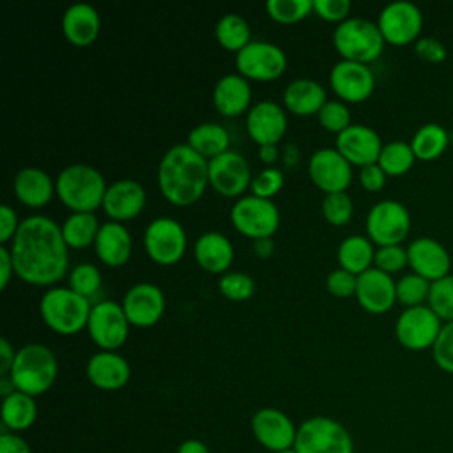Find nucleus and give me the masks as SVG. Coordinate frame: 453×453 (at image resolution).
<instances>
[{"instance_id": "nucleus-1", "label": "nucleus", "mask_w": 453, "mask_h": 453, "mask_svg": "<svg viewBox=\"0 0 453 453\" xmlns=\"http://www.w3.org/2000/svg\"><path fill=\"white\" fill-rule=\"evenodd\" d=\"M9 250L14 274L28 285L53 287L67 273L69 246L60 225L46 214L23 218Z\"/></svg>"}, {"instance_id": "nucleus-2", "label": "nucleus", "mask_w": 453, "mask_h": 453, "mask_svg": "<svg viewBox=\"0 0 453 453\" xmlns=\"http://www.w3.org/2000/svg\"><path fill=\"white\" fill-rule=\"evenodd\" d=\"M157 186L173 205L186 207L198 202L209 186V159L186 142L173 143L159 159Z\"/></svg>"}, {"instance_id": "nucleus-3", "label": "nucleus", "mask_w": 453, "mask_h": 453, "mask_svg": "<svg viewBox=\"0 0 453 453\" xmlns=\"http://www.w3.org/2000/svg\"><path fill=\"white\" fill-rule=\"evenodd\" d=\"M106 188L103 173L87 163L64 166L55 180L57 196L73 212H94L103 207Z\"/></svg>"}, {"instance_id": "nucleus-4", "label": "nucleus", "mask_w": 453, "mask_h": 453, "mask_svg": "<svg viewBox=\"0 0 453 453\" xmlns=\"http://www.w3.org/2000/svg\"><path fill=\"white\" fill-rule=\"evenodd\" d=\"M7 375L18 391L35 398L55 384L58 361L50 347L37 342L25 343L16 350L14 363Z\"/></svg>"}, {"instance_id": "nucleus-5", "label": "nucleus", "mask_w": 453, "mask_h": 453, "mask_svg": "<svg viewBox=\"0 0 453 453\" xmlns=\"http://www.w3.org/2000/svg\"><path fill=\"white\" fill-rule=\"evenodd\" d=\"M90 310V299L80 296L69 285L50 287L39 301L41 319L58 334H76L87 327Z\"/></svg>"}, {"instance_id": "nucleus-6", "label": "nucleus", "mask_w": 453, "mask_h": 453, "mask_svg": "<svg viewBox=\"0 0 453 453\" xmlns=\"http://www.w3.org/2000/svg\"><path fill=\"white\" fill-rule=\"evenodd\" d=\"M384 44L379 25L361 16H349L333 30V46L345 60L370 64L380 57Z\"/></svg>"}, {"instance_id": "nucleus-7", "label": "nucleus", "mask_w": 453, "mask_h": 453, "mask_svg": "<svg viewBox=\"0 0 453 453\" xmlns=\"http://www.w3.org/2000/svg\"><path fill=\"white\" fill-rule=\"evenodd\" d=\"M297 453H354L350 432L334 418L311 416L297 426Z\"/></svg>"}, {"instance_id": "nucleus-8", "label": "nucleus", "mask_w": 453, "mask_h": 453, "mask_svg": "<svg viewBox=\"0 0 453 453\" xmlns=\"http://www.w3.org/2000/svg\"><path fill=\"white\" fill-rule=\"evenodd\" d=\"M230 221L239 234L253 241L273 237L280 226V209L271 198L242 195L230 207Z\"/></svg>"}, {"instance_id": "nucleus-9", "label": "nucleus", "mask_w": 453, "mask_h": 453, "mask_svg": "<svg viewBox=\"0 0 453 453\" xmlns=\"http://www.w3.org/2000/svg\"><path fill=\"white\" fill-rule=\"evenodd\" d=\"M188 237L180 221L172 216H157L143 232V248L149 258L159 265L179 262L186 251Z\"/></svg>"}, {"instance_id": "nucleus-10", "label": "nucleus", "mask_w": 453, "mask_h": 453, "mask_svg": "<svg viewBox=\"0 0 453 453\" xmlns=\"http://www.w3.org/2000/svg\"><path fill=\"white\" fill-rule=\"evenodd\" d=\"M365 228L377 246L402 244L411 230V212L398 200H379L370 207Z\"/></svg>"}, {"instance_id": "nucleus-11", "label": "nucleus", "mask_w": 453, "mask_h": 453, "mask_svg": "<svg viewBox=\"0 0 453 453\" xmlns=\"http://www.w3.org/2000/svg\"><path fill=\"white\" fill-rule=\"evenodd\" d=\"M129 320L122 304L111 299H101L92 304L87 331L99 350H117L129 334Z\"/></svg>"}, {"instance_id": "nucleus-12", "label": "nucleus", "mask_w": 453, "mask_h": 453, "mask_svg": "<svg viewBox=\"0 0 453 453\" xmlns=\"http://www.w3.org/2000/svg\"><path fill=\"white\" fill-rule=\"evenodd\" d=\"M287 67V55L276 42L251 39L235 53V69L244 78L267 81L276 80Z\"/></svg>"}, {"instance_id": "nucleus-13", "label": "nucleus", "mask_w": 453, "mask_h": 453, "mask_svg": "<svg viewBox=\"0 0 453 453\" xmlns=\"http://www.w3.org/2000/svg\"><path fill=\"white\" fill-rule=\"evenodd\" d=\"M441 329L442 320L428 304L405 308L395 322L396 340L409 350H425L434 347Z\"/></svg>"}, {"instance_id": "nucleus-14", "label": "nucleus", "mask_w": 453, "mask_h": 453, "mask_svg": "<svg viewBox=\"0 0 453 453\" xmlns=\"http://www.w3.org/2000/svg\"><path fill=\"white\" fill-rule=\"evenodd\" d=\"M377 25L386 42L405 46L418 41L423 28V14L416 4L409 0H395L382 7Z\"/></svg>"}, {"instance_id": "nucleus-15", "label": "nucleus", "mask_w": 453, "mask_h": 453, "mask_svg": "<svg viewBox=\"0 0 453 453\" xmlns=\"http://www.w3.org/2000/svg\"><path fill=\"white\" fill-rule=\"evenodd\" d=\"M251 434L257 442L271 453L292 449L297 426L288 414L276 407H262L251 416Z\"/></svg>"}, {"instance_id": "nucleus-16", "label": "nucleus", "mask_w": 453, "mask_h": 453, "mask_svg": "<svg viewBox=\"0 0 453 453\" xmlns=\"http://www.w3.org/2000/svg\"><path fill=\"white\" fill-rule=\"evenodd\" d=\"M248 159L237 150H225L209 159V184L223 196H242L251 184Z\"/></svg>"}, {"instance_id": "nucleus-17", "label": "nucleus", "mask_w": 453, "mask_h": 453, "mask_svg": "<svg viewBox=\"0 0 453 453\" xmlns=\"http://www.w3.org/2000/svg\"><path fill=\"white\" fill-rule=\"evenodd\" d=\"M308 175L324 193L345 191L352 180V165L336 147H320L308 159Z\"/></svg>"}, {"instance_id": "nucleus-18", "label": "nucleus", "mask_w": 453, "mask_h": 453, "mask_svg": "<svg viewBox=\"0 0 453 453\" xmlns=\"http://www.w3.org/2000/svg\"><path fill=\"white\" fill-rule=\"evenodd\" d=\"M329 83L343 103H361L375 88V76L368 64L340 58L329 71Z\"/></svg>"}, {"instance_id": "nucleus-19", "label": "nucleus", "mask_w": 453, "mask_h": 453, "mask_svg": "<svg viewBox=\"0 0 453 453\" xmlns=\"http://www.w3.org/2000/svg\"><path fill=\"white\" fill-rule=\"evenodd\" d=\"M120 304L131 326L150 327L163 317L165 294L156 283L138 281L126 290Z\"/></svg>"}, {"instance_id": "nucleus-20", "label": "nucleus", "mask_w": 453, "mask_h": 453, "mask_svg": "<svg viewBox=\"0 0 453 453\" xmlns=\"http://www.w3.org/2000/svg\"><path fill=\"white\" fill-rule=\"evenodd\" d=\"M382 145L384 143L373 127L366 124H350L347 129L336 134L334 147L350 165L361 168L365 165L377 163Z\"/></svg>"}, {"instance_id": "nucleus-21", "label": "nucleus", "mask_w": 453, "mask_h": 453, "mask_svg": "<svg viewBox=\"0 0 453 453\" xmlns=\"http://www.w3.org/2000/svg\"><path fill=\"white\" fill-rule=\"evenodd\" d=\"M246 129L258 145L278 143L287 131V113L280 103L260 99L246 113Z\"/></svg>"}, {"instance_id": "nucleus-22", "label": "nucleus", "mask_w": 453, "mask_h": 453, "mask_svg": "<svg viewBox=\"0 0 453 453\" xmlns=\"http://www.w3.org/2000/svg\"><path fill=\"white\" fill-rule=\"evenodd\" d=\"M356 299L368 313H386L396 301V281L391 274L372 265L357 274Z\"/></svg>"}, {"instance_id": "nucleus-23", "label": "nucleus", "mask_w": 453, "mask_h": 453, "mask_svg": "<svg viewBox=\"0 0 453 453\" xmlns=\"http://www.w3.org/2000/svg\"><path fill=\"white\" fill-rule=\"evenodd\" d=\"M407 258L412 273L428 281H437L449 274L451 257L448 250L432 237H418L407 246Z\"/></svg>"}, {"instance_id": "nucleus-24", "label": "nucleus", "mask_w": 453, "mask_h": 453, "mask_svg": "<svg viewBox=\"0 0 453 453\" xmlns=\"http://www.w3.org/2000/svg\"><path fill=\"white\" fill-rule=\"evenodd\" d=\"M145 188L134 179H119L108 184L103 209L113 221H126L136 218L145 207Z\"/></svg>"}, {"instance_id": "nucleus-25", "label": "nucleus", "mask_w": 453, "mask_h": 453, "mask_svg": "<svg viewBox=\"0 0 453 453\" xmlns=\"http://www.w3.org/2000/svg\"><path fill=\"white\" fill-rule=\"evenodd\" d=\"M85 373L94 388L117 391L129 382L131 366L117 350H97L88 357Z\"/></svg>"}, {"instance_id": "nucleus-26", "label": "nucleus", "mask_w": 453, "mask_h": 453, "mask_svg": "<svg viewBox=\"0 0 453 453\" xmlns=\"http://www.w3.org/2000/svg\"><path fill=\"white\" fill-rule=\"evenodd\" d=\"M101 30V16L92 4L74 2L62 14V32L73 46L92 44Z\"/></svg>"}, {"instance_id": "nucleus-27", "label": "nucleus", "mask_w": 453, "mask_h": 453, "mask_svg": "<svg viewBox=\"0 0 453 453\" xmlns=\"http://www.w3.org/2000/svg\"><path fill=\"white\" fill-rule=\"evenodd\" d=\"M193 255L203 271L221 276L232 265L234 244L223 232L207 230L196 237Z\"/></svg>"}, {"instance_id": "nucleus-28", "label": "nucleus", "mask_w": 453, "mask_h": 453, "mask_svg": "<svg viewBox=\"0 0 453 453\" xmlns=\"http://www.w3.org/2000/svg\"><path fill=\"white\" fill-rule=\"evenodd\" d=\"M94 250L97 258L110 267L126 264L133 250V239L127 226L113 219L101 223L97 237L94 241Z\"/></svg>"}, {"instance_id": "nucleus-29", "label": "nucleus", "mask_w": 453, "mask_h": 453, "mask_svg": "<svg viewBox=\"0 0 453 453\" xmlns=\"http://www.w3.org/2000/svg\"><path fill=\"white\" fill-rule=\"evenodd\" d=\"M212 103L225 117H237L250 110L251 87L248 78L239 73L223 74L212 88Z\"/></svg>"}, {"instance_id": "nucleus-30", "label": "nucleus", "mask_w": 453, "mask_h": 453, "mask_svg": "<svg viewBox=\"0 0 453 453\" xmlns=\"http://www.w3.org/2000/svg\"><path fill=\"white\" fill-rule=\"evenodd\" d=\"M12 189L23 205L37 209L51 200L55 193V180L39 166H23L14 175Z\"/></svg>"}, {"instance_id": "nucleus-31", "label": "nucleus", "mask_w": 453, "mask_h": 453, "mask_svg": "<svg viewBox=\"0 0 453 453\" xmlns=\"http://www.w3.org/2000/svg\"><path fill=\"white\" fill-rule=\"evenodd\" d=\"M326 101V88L311 78H296L288 81L283 90L285 108L301 117L319 113Z\"/></svg>"}, {"instance_id": "nucleus-32", "label": "nucleus", "mask_w": 453, "mask_h": 453, "mask_svg": "<svg viewBox=\"0 0 453 453\" xmlns=\"http://www.w3.org/2000/svg\"><path fill=\"white\" fill-rule=\"evenodd\" d=\"M0 419H2V432L18 434V432L28 430L37 419L35 398L16 389L9 396L2 398Z\"/></svg>"}, {"instance_id": "nucleus-33", "label": "nucleus", "mask_w": 453, "mask_h": 453, "mask_svg": "<svg viewBox=\"0 0 453 453\" xmlns=\"http://www.w3.org/2000/svg\"><path fill=\"white\" fill-rule=\"evenodd\" d=\"M186 143L205 159H212L221 152L228 150L230 134L226 127L219 122H202L191 127Z\"/></svg>"}, {"instance_id": "nucleus-34", "label": "nucleus", "mask_w": 453, "mask_h": 453, "mask_svg": "<svg viewBox=\"0 0 453 453\" xmlns=\"http://www.w3.org/2000/svg\"><path fill=\"white\" fill-rule=\"evenodd\" d=\"M336 257H338L340 267L357 276L366 269H370L373 264V257H375L373 242L366 235H359V234L347 235L340 242Z\"/></svg>"}, {"instance_id": "nucleus-35", "label": "nucleus", "mask_w": 453, "mask_h": 453, "mask_svg": "<svg viewBox=\"0 0 453 453\" xmlns=\"http://www.w3.org/2000/svg\"><path fill=\"white\" fill-rule=\"evenodd\" d=\"M99 219L94 212H71L60 225L62 237L69 248L81 250L94 246V241L99 232Z\"/></svg>"}, {"instance_id": "nucleus-36", "label": "nucleus", "mask_w": 453, "mask_h": 453, "mask_svg": "<svg viewBox=\"0 0 453 453\" xmlns=\"http://www.w3.org/2000/svg\"><path fill=\"white\" fill-rule=\"evenodd\" d=\"M416 159L421 161H434L448 149L449 134L448 131L437 122H426L414 133L412 140L409 142Z\"/></svg>"}, {"instance_id": "nucleus-37", "label": "nucleus", "mask_w": 453, "mask_h": 453, "mask_svg": "<svg viewBox=\"0 0 453 453\" xmlns=\"http://www.w3.org/2000/svg\"><path fill=\"white\" fill-rule=\"evenodd\" d=\"M214 35L221 48L228 51H241L251 41V30L248 21L237 12L223 14L214 28Z\"/></svg>"}, {"instance_id": "nucleus-38", "label": "nucleus", "mask_w": 453, "mask_h": 453, "mask_svg": "<svg viewBox=\"0 0 453 453\" xmlns=\"http://www.w3.org/2000/svg\"><path fill=\"white\" fill-rule=\"evenodd\" d=\"M414 161H416L414 150H412L411 143H407L403 140H393V142L384 143L380 156L377 159V163L384 170V173L391 175V177L407 173L411 170V166L414 165Z\"/></svg>"}, {"instance_id": "nucleus-39", "label": "nucleus", "mask_w": 453, "mask_h": 453, "mask_svg": "<svg viewBox=\"0 0 453 453\" xmlns=\"http://www.w3.org/2000/svg\"><path fill=\"white\" fill-rule=\"evenodd\" d=\"M430 287H432V281L425 280L416 273L403 274L396 281V301L402 303L405 308L419 306L425 301H428Z\"/></svg>"}, {"instance_id": "nucleus-40", "label": "nucleus", "mask_w": 453, "mask_h": 453, "mask_svg": "<svg viewBox=\"0 0 453 453\" xmlns=\"http://www.w3.org/2000/svg\"><path fill=\"white\" fill-rule=\"evenodd\" d=\"M69 287L78 292L80 296L90 299L101 287V281H103V276H101V271L96 264H90V262H81V264H76L71 273H69Z\"/></svg>"}, {"instance_id": "nucleus-41", "label": "nucleus", "mask_w": 453, "mask_h": 453, "mask_svg": "<svg viewBox=\"0 0 453 453\" xmlns=\"http://www.w3.org/2000/svg\"><path fill=\"white\" fill-rule=\"evenodd\" d=\"M218 288L230 301H246L255 294V280L242 271H226L219 276Z\"/></svg>"}, {"instance_id": "nucleus-42", "label": "nucleus", "mask_w": 453, "mask_h": 453, "mask_svg": "<svg viewBox=\"0 0 453 453\" xmlns=\"http://www.w3.org/2000/svg\"><path fill=\"white\" fill-rule=\"evenodd\" d=\"M265 11L278 23H296L313 11V0H267Z\"/></svg>"}, {"instance_id": "nucleus-43", "label": "nucleus", "mask_w": 453, "mask_h": 453, "mask_svg": "<svg viewBox=\"0 0 453 453\" xmlns=\"http://www.w3.org/2000/svg\"><path fill=\"white\" fill-rule=\"evenodd\" d=\"M426 303L441 320L453 322V274L432 283Z\"/></svg>"}, {"instance_id": "nucleus-44", "label": "nucleus", "mask_w": 453, "mask_h": 453, "mask_svg": "<svg viewBox=\"0 0 453 453\" xmlns=\"http://www.w3.org/2000/svg\"><path fill=\"white\" fill-rule=\"evenodd\" d=\"M322 216L331 223V225H345L352 212H354V202L349 196L347 191H336V193H326L320 203Z\"/></svg>"}, {"instance_id": "nucleus-45", "label": "nucleus", "mask_w": 453, "mask_h": 453, "mask_svg": "<svg viewBox=\"0 0 453 453\" xmlns=\"http://www.w3.org/2000/svg\"><path fill=\"white\" fill-rule=\"evenodd\" d=\"M319 122L324 129L331 131V133H342L343 129H347L352 122H350V110L349 106L342 101V99H327L322 108L317 113Z\"/></svg>"}, {"instance_id": "nucleus-46", "label": "nucleus", "mask_w": 453, "mask_h": 453, "mask_svg": "<svg viewBox=\"0 0 453 453\" xmlns=\"http://www.w3.org/2000/svg\"><path fill=\"white\" fill-rule=\"evenodd\" d=\"M283 182H285V175L280 168L265 166L251 179L250 189H251V195H257L262 198H273L283 188Z\"/></svg>"}, {"instance_id": "nucleus-47", "label": "nucleus", "mask_w": 453, "mask_h": 453, "mask_svg": "<svg viewBox=\"0 0 453 453\" xmlns=\"http://www.w3.org/2000/svg\"><path fill=\"white\" fill-rule=\"evenodd\" d=\"M407 264H409L407 248H403L402 244H388V246H379L375 250L373 267H377L388 274L402 271Z\"/></svg>"}, {"instance_id": "nucleus-48", "label": "nucleus", "mask_w": 453, "mask_h": 453, "mask_svg": "<svg viewBox=\"0 0 453 453\" xmlns=\"http://www.w3.org/2000/svg\"><path fill=\"white\" fill-rule=\"evenodd\" d=\"M435 365L448 373H453V322H446L432 347Z\"/></svg>"}, {"instance_id": "nucleus-49", "label": "nucleus", "mask_w": 453, "mask_h": 453, "mask_svg": "<svg viewBox=\"0 0 453 453\" xmlns=\"http://www.w3.org/2000/svg\"><path fill=\"white\" fill-rule=\"evenodd\" d=\"M356 287H357V276L343 267L333 269L326 276V288L334 297L345 299V297L356 296Z\"/></svg>"}, {"instance_id": "nucleus-50", "label": "nucleus", "mask_w": 453, "mask_h": 453, "mask_svg": "<svg viewBox=\"0 0 453 453\" xmlns=\"http://www.w3.org/2000/svg\"><path fill=\"white\" fill-rule=\"evenodd\" d=\"M349 0H313V12L326 21H334L336 25L349 18Z\"/></svg>"}, {"instance_id": "nucleus-51", "label": "nucleus", "mask_w": 453, "mask_h": 453, "mask_svg": "<svg viewBox=\"0 0 453 453\" xmlns=\"http://www.w3.org/2000/svg\"><path fill=\"white\" fill-rule=\"evenodd\" d=\"M414 51L421 60L430 64H439L446 58V48L435 37H419L414 44Z\"/></svg>"}, {"instance_id": "nucleus-52", "label": "nucleus", "mask_w": 453, "mask_h": 453, "mask_svg": "<svg viewBox=\"0 0 453 453\" xmlns=\"http://www.w3.org/2000/svg\"><path fill=\"white\" fill-rule=\"evenodd\" d=\"M386 173L379 166V163L365 165L359 168V182L366 191H379L386 184Z\"/></svg>"}, {"instance_id": "nucleus-53", "label": "nucleus", "mask_w": 453, "mask_h": 453, "mask_svg": "<svg viewBox=\"0 0 453 453\" xmlns=\"http://www.w3.org/2000/svg\"><path fill=\"white\" fill-rule=\"evenodd\" d=\"M19 225H21V221L18 219L16 211L11 205L2 203L0 205V242L5 244L9 241H12Z\"/></svg>"}, {"instance_id": "nucleus-54", "label": "nucleus", "mask_w": 453, "mask_h": 453, "mask_svg": "<svg viewBox=\"0 0 453 453\" xmlns=\"http://www.w3.org/2000/svg\"><path fill=\"white\" fill-rule=\"evenodd\" d=\"M0 453H32L30 444L14 432L0 434Z\"/></svg>"}, {"instance_id": "nucleus-55", "label": "nucleus", "mask_w": 453, "mask_h": 453, "mask_svg": "<svg viewBox=\"0 0 453 453\" xmlns=\"http://www.w3.org/2000/svg\"><path fill=\"white\" fill-rule=\"evenodd\" d=\"M14 274V262H12V255H11V250L2 244L0 246V290H4L11 278Z\"/></svg>"}, {"instance_id": "nucleus-56", "label": "nucleus", "mask_w": 453, "mask_h": 453, "mask_svg": "<svg viewBox=\"0 0 453 453\" xmlns=\"http://www.w3.org/2000/svg\"><path fill=\"white\" fill-rule=\"evenodd\" d=\"M16 350L7 338H0V375H7L14 363Z\"/></svg>"}, {"instance_id": "nucleus-57", "label": "nucleus", "mask_w": 453, "mask_h": 453, "mask_svg": "<svg viewBox=\"0 0 453 453\" xmlns=\"http://www.w3.org/2000/svg\"><path fill=\"white\" fill-rule=\"evenodd\" d=\"M253 251L260 258H269L274 253V241L273 237H260L253 241Z\"/></svg>"}, {"instance_id": "nucleus-58", "label": "nucleus", "mask_w": 453, "mask_h": 453, "mask_svg": "<svg viewBox=\"0 0 453 453\" xmlns=\"http://www.w3.org/2000/svg\"><path fill=\"white\" fill-rule=\"evenodd\" d=\"M177 453H211L207 444L200 439H186L179 444Z\"/></svg>"}, {"instance_id": "nucleus-59", "label": "nucleus", "mask_w": 453, "mask_h": 453, "mask_svg": "<svg viewBox=\"0 0 453 453\" xmlns=\"http://www.w3.org/2000/svg\"><path fill=\"white\" fill-rule=\"evenodd\" d=\"M258 156L264 163L273 165L278 159V145L276 143H265V145H258Z\"/></svg>"}, {"instance_id": "nucleus-60", "label": "nucleus", "mask_w": 453, "mask_h": 453, "mask_svg": "<svg viewBox=\"0 0 453 453\" xmlns=\"http://www.w3.org/2000/svg\"><path fill=\"white\" fill-rule=\"evenodd\" d=\"M276 453H297L294 448L292 449H285V451H276Z\"/></svg>"}]
</instances>
